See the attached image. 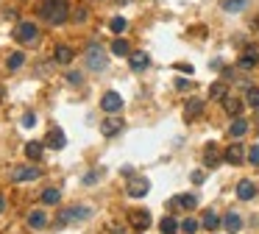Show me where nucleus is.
<instances>
[{"instance_id": "obj_34", "label": "nucleus", "mask_w": 259, "mask_h": 234, "mask_svg": "<svg viewBox=\"0 0 259 234\" xmlns=\"http://www.w3.org/2000/svg\"><path fill=\"white\" fill-rule=\"evenodd\" d=\"M22 126H25V128H34V126H36V114H34V112L22 114Z\"/></svg>"}, {"instance_id": "obj_21", "label": "nucleus", "mask_w": 259, "mask_h": 234, "mask_svg": "<svg viewBox=\"0 0 259 234\" xmlns=\"http://www.w3.org/2000/svg\"><path fill=\"white\" fill-rule=\"evenodd\" d=\"M45 223H48V215H45L42 209H34V212L28 215V226L31 229H42Z\"/></svg>"}, {"instance_id": "obj_13", "label": "nucleus", "mask_w": 259, "mask_h": 234, "mask_svg": "<svg viewBox=\"0 0 259 234\" xmlns=\"http://www.w3.org/2000/svg\"><path fill=\"white\" fill-rule=\"evenodd\" d=\"M20 184V181H34V178H39V167H17L14 176H11Z\"/></svg>"}, {"instance_id": "obj_29", "label": "nucleus", "mask_w": 259, "mask_h": 234, "mask_svg": "<svg viewBox=\"0 0 259 234\" xmlns=\"http://www.w3.org/2000/svg\"><path fill=\"white\" fill-rule=\"evenodd\" d=\"M159 229H162V234H175V232H178V223H175V220L168 215V218H162Z\"/></svg>"}, {"instance_id": "obj_19", "label": "nucleus", "mask_w": 259, "mask_h": 234, "mask_svg": "<svg viewBox=\"0 0 259 234\" xmlns=\"http://www.w3.org/2000/svg\"><path fill=\"white\" fill-rule=\"evenodd\" d=\"M73 48H67V45H59L56 48V53H53V59H56V64H70L73 62Z\"/></svg>"}, {"instance_id": "obj_17", "label": "nucleus", "mask_w": 259, "mask_h": 234, "mask_svg": "<svg viewBox=\"0 0 259 234\" xmlns=\"http://www.w3.org/2000/svg\"><path fill=\"white\" fill-rule=\"evenodd\" d=\"M100 131H103V137H114V134H120V131H123V120H117V117H109V120H103Z\"/></svg>"}, {"instance_id": "obj_20", "label": "nucleus", "mask_w": 259, "mask_h": 234, "mask_svg": "<svg viewBox=\"0 0 259 234\" xmlns=\"http://www.w3.org/2000/svg\"><path fill=\"white\" fill-rule=\"evenodd\" d=\"M203 112V100H198V98H192V100H187V106H184V117H198V114Z\"/></svg>"}, {"instance_id": "obj_23", "label": "nucleus", "mask_w": 259, "mask_h": 234, "mask_svg": "<svg viewBox=\"0 0 259 234\" xmlns=\"http://www.w3.org/2000/svg\"><path fill=\"white\" fill-rule=\"evenodd\" d=\"M245 6H248V0H223V11H229V14L245 11Z\"/></svg>"}, {"instance_id": "obj_37", "label": "nucleus", "mask_w": 259, "mask_h": 234, "mask_svg": "<svg viewBox=\"0 0 259 234\" xmlns=\"http://www.w3.org/2000/svg\"><path fill=\"white\" fill-rule=\"evenodd\" d=\"M254 64H257L254 59H248V56H240V67H243V70H251Z\"/></svg>"}, {"instance_id": "obj_4", "label": "nucleus", "mask_w": 259, "mask_h": 234, "mask_svg": "<svg viewBox=\"0 0 259 234\" xmlns=\"http://www.w3.org/2000/svg\"><path fill=\"white\" fill-rule=\"evenodd\" d=\"M148 190H151V181L142 176H131V181H128V195L131 198H145Z\"/></svg>"}, {"instance_id": "obj_26", "label": "nucleus", "mask_w": 259, "mask_h": 234, "mask_svg": "<svg viewBox=\"0 0 259 234\" xmlns=\"http://www.w3.org/2000/svg\"><path fill=\"white\" fill-rule=\"evenodd\" d=\"M62 201V192L56 190V187H48V190L42 192V204H59Z\"/></svg>"}, {"instance_id": "obj_42", "label": "nucleus", "mask_w": 259, "mask_h": 234, "mask_svg": "<svg viewBox=\"0 0 259 234\" xmlns=\"http://www.w3.org/2000/svg\"><path fill=\"white\" fill-rule=\"evenodd\" d=\"M0 212H3V198H0Z\"/></svg>"}, {"instance_id": "obj_38", "label": "nucleus", "mask_w": 259, "mask_h": 234, "mask_svg": "<svg viewBox=\"0 0 259 234\" xmlns=\"http://www.w3.org/2000/svg\"><path fill=\"white\" fill-rule=\"evenodd\" d=\"M73 17H76V22H84V20H86V8H78Z\"/></svg>"}, {"instance_id": "obj_16", "label": "nucleus", "mask_w": 259, "mask_h": 234, "mask_svg": "<svg viewBox=\"0 0 259 234\" xmlns=\"http://www.w3.org/2000/svg\"><path fill=\"white\" fill-rule=\"evenodd\" d=\"M223 226H226V232H229V234H237L240 229H243V218H240L237 212H229L223 218Z\"/></svg>"}, {"instance_id": "obj_9", "label": "nucleus", "mask_w": 259, "mask_h": 234, "mask_svg": "<svg viewBox=\"0 0 259 234\" xmlns=\"http://www.w3.org/2000/svg\"><path fill=\"white\" fill-rule=\"evenodd\" d=\"M223 109L231 114V117H240L245 109V98H231V95H226L223 98Z\"/></svg>"}, {"instance_id": "obj_22", "label": "nucleus", "mask_w": 259, "mask_h": 234, "mask_svg": "<svg viewBox=\"0 0 259 234\" xmlns=\"http://www.w3.org/2000/svg\"><path fill=\"white\" fill-rule=\"evenodd\" d=\"M42 148H45V142H25V156H28L31 162H36L42 156Z\"/></svg>"}, {"instance_id": "obj_33", "label": "nucleus", "mask_w": 259, "mask_h": 234, "mask_svg": "<svg viewBox=\"0 0 259 234\" xmlns=\"http://www.w3.org/2000/svg\"><path fill=\"white\" fill-rule=\"evenodd\" d=\"M243 56H248V59H254V62H259V45L254 42V45H245V53Z\"/></svg>"}, {"instance_id": "obj_31", "label": "nucleus", "mask_w": 259, "mask_h": 234, "mask_svg": "<svg viewBox=\"0 0 259 234\" xmlns=\"http://www.w3.org/2000/svg\"><path fill=\"white\" fill-rule=\"evenodd\" d=\"M198 226H201V223H198L195 218H187V220L181 223V229H184L187 234H195V232H198Z\"/></svg>"}, {"instance_id": "obj_6", "label": "nucleus", "mask_w": 259, "mask_h": 234, "mask_svg": "<svg viewBox=\"0 0 259 234\" xmlns=\"http://www.w3.org/2000/svg\"><path fill=\"white\" fill-rule=\"evenodd\" d=\"M89 215H92V212L86 209V206H73V209H67V212H62V215H59V223L64 226V223H76V220H86Z\"/></svg>"}, {"instance_id": "obj_41", "label": "nucleus", "mask_w": 259, "mask_h": 234, "mask_svg": "<svg viewBox=\"0 0 259 234\" xmlns=\"http://www.w3.org/2000/svg\"><path fill=\"white\" fill-rule=\"evenodd\" d=\"M114 3H120V6H123V3H131V0H114Z\"/></svg>"}, {"instance_id": "obj_24", "label": "nucleus", "mask_w": 259, "mask_h": 234, "mask_svg": "<svg viewBox=\"0 0 259 234\" xmlns=\"http://www.w3.org/2000/svg\"><path fill=\"white\" fill-rule=\"evenodd\" d=\"M22 62H25V53L14 50V53H11V56L6 59V67H8V70H20V67H22Z\"/></svg>"}, {"instance_id": "obj_11", "label": "nucleus", "mask_w": 259, "mask_h": 234, "mask_svg": "<svg viewBox=\"0 0 259 234\" xmlns=\"http://www.w3.org/2000/svg\"><path fill=\"white\" fill-rule=\"evenodd\" d=\"M254 195H257V184H254V181H248V178H243V181L237 184V198L240 201H251Z\"/></svg>"}, {"instance_id": "obj_5", "label": "nucleus", "mask_w": 259, "mask_h": 234, "mask_svg": "<svg viewBox=\"0 0 259 234\" xmlns=\"http://www.w3.org/2000/svg\"><path fill=\"white\" fill-rule=\"evenodd\" d=\"M128 223H131L137 232H145V229L151 226V212H148V209H131V212H128Z\"/></svg>"}, {"instance_id": "obj_28", "label": "nucleus", "mask_w": 259, "mask_h": 234, "mask_svg": "<svg viewBox=\"0 0 259 234\" xmlns=\"http://www.w3.org/2000/svg\"><path fill=\"white\" fill-rule=\"evenodd\" d=\"M201 226L209 229V232H215V229L220 226V218H217L215 212H206V215H203V220H201Z\"/></svg>"}, {"instance_id": "obj_40", "label": "nucleus", "mask_w": 259, "mask_h": 234, "mask_svg": "<svg viewBox=\"0 0 259 234\" xmlns=\"http://www.w3.org/2000/svg\"><path fill=\"white\" fill-rule=\"evenodd\" d=\"M192 181H195V184H201V181H203V173H201V170L192 173Z\"/></svg>"}, {"instance_id": "obj_18", "label": "nucleus", "mask_w": 259, "mask_h": 234, "mask_svg": "<svg viewBox=\"0 0 259 234\" xmlns=\"http://www.w3.org/2000/svg\"><path fill=\"white\" fill-rule=\"evenodd\" d=\"M220 159H223V156H220V151H217L215 145H206V151H203V164H206V167H217V164H220Z\"/></svg>"}, {"instance_id": "obj_36", "label": "nucleus", "mask_w": 259, "mask_h": 234, "mask_svg": "<svg viewBox=\"0 0 259 234\" xmlns=\"http://www.w3.org/2000/svg\"><path fill=\"white\" fill-rule=\"evenodd\" d=\"M67 81H70L73 86H81V81H84V78H81V73H67Z\"/></svg>"}, {"instance_id": "obj_39", "label": "nucleus", "mask_w": 259, "mask_h": 234, "mask_svg": "<svg viewBox=\"0 0 259 234\" xmlns=\"http://www.w3.org/2000/svg\"><path fill=\"white\" fill-rule=\"evenodd\" d=\"M175 86H178V89H187L189 81H187V78H175Z\"/></svg>"}, {"instance_id": "obj_3", "label": "nucleus", "mask_w": 259, "mask_h": 234, "mask_svg": "<svg viewBox=\"0 0 259 234\" xmlns=\"http://www.w3.org/2000/svg\"><path fill=\"white\" fill-rule=\"evenodd\" d=\"M84 59H86V67L95 70V73H100L106 67V53H103V48H98V45H89L86 53H84Z\"/></svg>"}, {"instance_id": "obj_1", "label": "nucleus", "mask_w": 259, "mask_h": 234, "mask_svg": "<svg viewBox=\"0 0 259 234\" xmlns=\"http://www.w3.org/2000/svg\"><path fill=\"white\" fill-rule=\"evenodd\" d=\"M39 17L50 25H62L70 20V3L67 0H39Z\"/></svg>"}, {"instance_id": "obj_15", "label": "nucleus", "mask_w": 259, "mask_h": 234, "mask_svg": "<svg viewBox=\"0 0 259 234\" xmlns=\"http://www.w3.org/2000/svg\"><path fill=\"white\" fill-rule=\"evenodd\" d=\"M170 206H173V209H178V206H181V209H195L198 198L195 195H175V198L170 201Z\"/></svg>"}, {"instance_id": "obj_10", "label": "nucleus", "mask_w": 259, "mask_h": 234, "mask_svg": "<svg viewBox=\"0 0 259 234\" xmlns=\"http://www.w3.org/2000/svg\"><path fill=\"white\" fill-rule=\"evenodd\" d=\"M223 159L229 164H240L245 159V148L240 145V142H237V145H229V148H226V154H223Z\"/></svg>"}, {"instance_id": "obj_14", "label": "nucleus", "mask_w": 259, "mask_h": 234, "mask_svg": "<svg viewBox=\"0 0 259 234\" xmlns=\"http://www.w3.org/2000/svg\"><path fill=\"white\" fill-rule=\"evenodd\" d=\"M229 134L234 137V140L245 137V134H248V120H245V117H234V123L229 126Z\"/></svg>"}, {"instance_id": "obj_32", "label": "nucleus", "mask_w": 259, "mask_h": 234, "mask_svg": "<svg viewBox=\"0 0 259 234\" xmlns=\"http://www.w3.org/2000/svg\"><path fill=\"white\" fill-rule=\"evenodd\" d=\"M109 28H112L114 34H123V31H126V20H123V17H114V20L109 22Z\"/></svg>"}, {"instance_id": "obj_12", "label": "nucleus", "mask_w": 259, "mask_h": 234, "mask_svg": "<svg viewBox=\"0 0 259 234\" xmlns=\"http://www.w3.org/2000/svg\"><path fill=\"white\" fill-rule=\"evenodd\" d=\"M128 64H131V70H145L148 64H151V59H148V53H142V50H137V53H128Z\"/></svg>"}, {"instance_id": "obj_27", "label": "nucleus", "mask_w": 259, "mask_h": 234, "mask_svg": "<svg viewBox=\"0 0 259 234\" xmlns=\"http://www.w3.org/2000/svg\"><path fill=\"white\" fill-rule=\"evenodd\" d=\"M112 53H114V56H128L131 48H128L126 39H114V42H112Z\"/></svg>"}, {"instance_id": "obj_30", "label": "nucleus", "mask_w": 259, "mask_h": 234, "mask_svg": "<svg viewBox=\"0 0 259 234\" xmlns=\"http://www.w3.org/2000/svg\"><path fill=\"white\" fill-rule=\"evenodd\" d=\"M245 103L254 109H259V86H248V92H245Z\"/></svg>"}, {"instance_id": "obj_35", "label": "nucleus", "mask_w": 259, "mask_h": 234, "mask_svg": "<svg viewBox=\"0 0 259 234\" xmlns=\"http://www.w3.org/2000/svg\"><path fill=\"white\" fill-rule=\"evenodd\" d=\"M248 162L259 164V145H251V151H248Z\"/></svg>"}, {"instance_id": "obj_2", "label": "nucleus", "mask_w": 259, "mask_h": 234, "mask_svg": "<svg viewBox=\"0 0 259 234\" xmlns=\"http://www.w3.org/2000/svg\"><path fill=\"white\" fill-rule=\"evenodd\" d=\"M36 36H39V28H36L34 22H17L14 25V39L20 45H34Z\"/></svg>"}, {"instance_id": "obj_7", "label": "nucleus", "mask_w": 259, "mask_h": 234, "mask_svg": "<svg viewBox=\"0 0 259 234\" xmlns=\"http://www.w3.org/2000/svg\"><path fill=\"white\" fill-rule=\"evenodd\" d=\"M100 106H103V112L117 114L120 109H123V98H120V92H106L103 100H100Z\"/></svg>"}, {"instance_id": "obj_25", "label": "nucleus", "mask_w": 259, "mask_h": 234, "mask_svg": "<svg viewBox=\"0 0 259 234\" xmlns=\"http://www.w3.org/2000/svg\"><path fill=\"white\" fill-rule=\"evenodd\" d=\"M226 95H229L226 84H212V86H209V98H212V100H220V103H223Z\"/></svg>"}, {"instance_id": "obj_8", "label": "nucleus", "mask_w": 259, "mask_h": 234, "mask_svg": "<svg viewBox=\"0 0 259 234\" xmlns=\"http://www.w3.org/2000/svg\"><path fill=\"white\" fill-rule=\"evenodd\" d=\"M45 145H48V148L62 151L64 145H67V137H64V131H62V128H50V131H48V137H45Z\"/></svg>"}]
</instances>
